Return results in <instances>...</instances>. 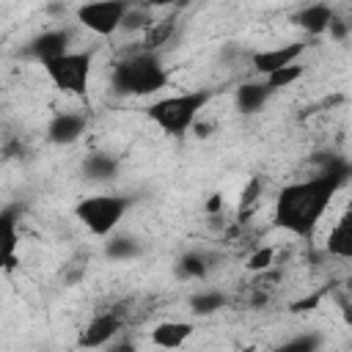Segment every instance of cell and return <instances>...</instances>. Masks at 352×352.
Returning <instances> with one entry per match:
<instances>
[{"instance_id": "15", "label": "cell", "mask_w": 352, "mask_h": 352, "mask_svg": "<svg viewBox=\"0 0 352 352\" xmlns=\"http://www.w3.org/2000/svg\"><path fill=\"white\" fill-rule=\"evenodd\" d=\"M0 226H3V270H14L16 267V209L14 206H6L3 214H0Z\"/></svg>"}, {"instance_id": "30", "label": "cell", "mask_w": 352, "mask_h": 352, "mask_svg": "<svg viewBox=\"0 0 352 352\" xmlns=\"http://www.w3.org/2000/svg\"><path fill=\"white\" fill-rule=\"evenodd\" d=\"M154 6H170V3H176V0H151Z\"/></svg>"}, {"instance_id": "23", "label": "cell", "mask_w": 352, "mask_h": 352, "mask_svg": "<svg viewBox=\"0 0 352 352\" xmlns=\"http://www.w3.org/2000/svg\"><path fill=\"white\" fill-rule=\"evenodd\" d=\"M151 25H154V19L148 16V11L129 8L126 16H124V22H121V30H138V28H151Z\"/></svg>"}, {"instance_id": "10", "label": "cell", "mask_w": 352, "mask_h": 352, "mask_svg": "<svg viewBox=\"0 0 352 352\" xmlns=\"http://www.w3.org/2000/svg\"><path fill=\"white\" fill-rule=\"evenodd\" d=\"M69 41H72V33L63 30V28L44 30L28 44V55H33L38 63H47V60H55V58L66 55L69 52Z\"/></svg>"}, {"instance_id": "2", "label": "cell", "mask_w": 352, "mask_h": 352, "mask_svg": "<svg viewBox=\"0 0 352 352\" xmlns=\"http://www.w3.org/2000/svg\"><path fill=\"white\" fill-rule=\"evenodd\" d=\"M170 74L160 58V52L140 50L124 60H118L110 72V88L116 96H148L168 85Z\"/></svg>"}, {"instance_id": "11", "label": "cell", "mask_w": 352, "mask_h": 352, "mask_svg": "<svg viewBox=\"0 0 352 352\" xmlns=\"http://www.w3.org/2000/svg\"><path fill=\"white\" fill-rule=\"evenodd\" d=\"M324 250L333 258H346V261L352 258V204L341 212V217L330 228V234L324 239Z\"/></svg>"}, {"instance_id": "29", "label": "cell", "mask_w": 352, "mask_h": 352, "mask_svg": "<svg viewBox=\"0 0 352 352\" xmlns=\"http://www.w3.org/2000/svg\"><path fill=\"white\" fill-rule=\"evenodd\" d=\"M341 311H344V322H346V324H352V305H344Z\"/></svg>"}, {"instance_id": "4", "label": "cell", "mask_w": 352, "mask_h": 352, "mask_svg": "<svg viewBox=\"0 0 352 352\" xmlns=\"http://www.w3.org/2000/svg\"><path fill=\"white\" fill-rule=\"evenodd\" d=\"M132 206V198L126 195H88L74 206V217L94 234V236H107L121 217L126 214V209Z\"/></svg>"}, {"instance_id": "18", "label": "cell", "mask_w": 352, "mask_h": 352, "mask_svg": "<svg viewBox=\"0 0 352 352\" xmlns=\"http://www.w3.org/2000/svg\"><path fill=\"white\" fill-rule=\"evenodd\" d=\"M176 272H179L182 278L204 280V278L209 275V258H206L204 253H198V250H187V253L179 258V264H176Z\"/></svg>"}, {"instance_id": "13", "label": "cell", "mask_w": 352, "mask_h": 352, "mask_svg": "<svg viewBox=\"0 0 352 352\" xmlns=\"http://www.w3.org/2000/svg\"><path fill=\"white\" fill-rule=\"evenodd\" d=\"M333 19H336V14H333V8L327 3H311V6H305V8H300L294 14V25L302 28L308 36L327 33V28H330Z\"/></svg>"}, {"instance_id": "9", "label": "cell", "mask_w": 352, "mask_h": 352, "mask_svg": "<svg viewBox=\"0 0 352 352\" xmlns=\"http://www.w3.org/2000/svg\"><path fill=\"white\" fill-rule=\"evenodd\" d=\"M85 126H88V118L80 113H55L47 124V138L55 146H72L82 138Z\"/></svg>"}, {"instance_id": "19", "label": "cell", "mask_w": 352, "mask_h": 352, "mask_svg": "<svg viewBox=\"0 0 352 352\" xmlns=\"http://www.w3.org/2000/svg\"><path fill=\"white\" fill-rule=\"evenodd\" d=\"M223 305H226V294H220V292H198L190 297V308L195 316H212Z\"/></svg>"}, {"instance_id": "21", "label": "cell", "mask_w": 352, "mask_h": 352, "mask_svg": "<svg viewBox=\"0 0 352 352\" xmlns=\"http://www.w3.org/2000/svg\"><path fill=\"white\" fill-rule=\"evenodd\" d=\"M302 77V66H297V63H289V66H283V69H275V72H270L264 80L270 82V88L272 91H280V88H289L292 82H297Z\"/></svg>"}, {"instance_id": "28", "label": "cell", "mask_w": 352, "mask_h": 352, "mask_svg": "<svg viewBox=\"0 0 352 352\" xmlns=\"http://www.w3.org/2000/svg\"><path fill=\"white\" fill-rule=\"evenodd\" d=\"M217 209H223V195H209V201H206V212L214 214Z\"/></svg>"}, {"instance_id": "5", "label": "cell", "mask_w": 352, "mask_h": 352, "mask_svg": "<svg viewBox=\"0 0 352 352\" xmlns=\"http://www.w3.org/2000/svg\"><path fill=\"white\" fill-rule=\"evenodd\" d=\"M41 66L58 91L72 94V96H82L88 91V80H91V69H94V52L91 50L72 52L69 50L66 55L47 60Z\"/></svg>"}, {"instance_id": "17", "label": "cell", "mask_w": 352, "mask_h": 352, "mask_svg": "<svg viewBox=\"0 0 352 352\" xmlns=\"http://www.w3.org/2000/svg\"><path fill=\"white\" fill-rule=\"evenodd\" d=\"M143 253V245L135 236H110V242L104 245V256L110 261H132Z\"/></svg>"}, {"instance_id": "8", "label": "cell", "mask_w": 352, "mask_h": 352, "mask_svg": "<svg viewBox=\"0 0 352 352\" xmlns=\"http://www.w3.org/2000/svg\"><path fill=\"white\" fill-rule=\"evenodd\" d=\"M302 52H305V41H292V44H280L275 50H258V52H253L250 55V63H253V69L261 77H267L275 69H283L289 63H297V58Z\"/></svg>"}, {"instance_id": "12", "label": "cell", "mask_w": 352, "mask_h": 352, "mask_svg": "<svg viewBox=\"0 0 352 352\" xmlns=\"http://www.w3.org/2000/svg\"><path fill=\"white\" fill-rule=\"evenodd\" d=\"M272 88L267 80H258V82H242L236 91H234V104L242 116H253L258 113L270 99H272Z\"/></svg>"}, {"instance_id": "20", "label": "cell", "mask_w": 352, "mask_h": 352, "mask_svg": "<svg viewBox=\"0 0 352 352\" xmlns=\"http://www.w3.org/2000/svg\"><path fill=\"white\" fill-rule=\"evenodd\" d=\"M173 28H176V22L168 16V19H160V22H154L151 28H148V33H146V41H143V50H151V52H157L170 36H173Z\"/></svg>"}, {"instance_id": "27", "label": "cell", "mask_w": 352, "mask_h": 352, "mask_svg": "<svg viewBox=\"0 0 352 352\" xmlns=\"http://www.w3.org/2000/svg\"><path fill=\"white\" fill-rule=\"evenodd\" d=\"M256 195H258V179H250L248 190L242 192V201H239V206H248V204H253V201H256Z\"/></svg>"}, {"instance_id": "26", "label": "cell", "mask_w": 352, "mask_h": 352, "mask_svg": "<svg viewBox=\"0 0 352 352\" xmlns=\"http://www.w3.org/2000/svg\"><path fill=\"white\" fill-rule=\"evenodd\" d=\"M327 33H330V38H333V41H344V38H346V33H349V25H346L344 19H338V16H336V19L330 22Z\"/></svg>"}, {"instance_id": "22", "label": "cell", "mask_w": 352, "mask_h": 352, "mask_svg": "<svg viewBox=\"0 0 352 352\" xmlns=\"http://www.w3.org/2000/svg\"><path fill=\"white\" fill-rule=\"evenodd\" d=\"M272 264H275V248H258L256 253H250V258H248L245 267L250 272H267Z\"/></svg>"}, {"instance_id": "14", "label": "cell", "mask_w": 352, "mask_h": 352, "mask_svg": "<svg viewBox=\"0 0 352 352\" xmlns=\"http://www.w3.org/2000/svg\"><path fill=\"white\" fill-rule=\"evenodd\" d=\"M195 333V324L192 322H160L154 330H151V344L154 346H162V349H179L187 344V338Z\"/></svg>"}, {"instance_id": "7", "label": "cell", "mask_w": 352, "mask_h": 352, "mask_svg": "<svg viewBox=\"0 0 352 352\" xmlns=\"http://www.w3.org/2000/svg\"><path fill=\"white\" fill-rule=\"evenodd\" d=\"M121 330V316L118 311H102L96 314L82 330H80V338H77V346L82 349H94V346H104L113 341V336Z\"/></svg>"}, {"instance_id": "16", "label": "cell", "mask_w": 352, "mask_h": 352, "mask_svg": "<svg viewBox=\"0 0 352 352\" xmlns=\"http://www.w3.org/2000/svg\"><path fill=\"white\" fill-rule=\"evenodd\" d=\"M82 173L91 179V182H107L118 173V160L110 157V154H88L85 162H82Z\"/></svg>"}, {"instance_id": "25", "label": "cell", "mask_w": 352, "mask_h": 352, "mask_svg": "<svg viewBox=\"0 0 352 352\" xmlns=\"http://www.w3.org/2000/svg\"><path fill=\"white\" fill-rule=\"evenodd\" d=\"M316 346H322V338L314 336V333H302V336L283 344V349H316Z\"/></svg>"}, {"instance_id": "24", "label": "cell", "mask_w": 352, "mask_h": 352, "mask_svg": "<svg viewBox=\"0 0 352 352\" xmlns=\"http://www.w3.org/2000/svg\"><path fill=\"white\" fill-rule=\"evenodd\" d=\"M322 300H324V292H314V294H305V297L294 300V302L289 305V311H292V314H311V311L319 308Z\"/></svg>"}, {"instance_id": "3", "label": "cell", "mask_w": 352, "mask_h": 352, "mask_svg": "<svg viewBox=\"0 0 352 352\" xmlns=\"http://www.w3.org/2000/svg\"><path fill=\"white\" fill-rule=\"evenodd\" d=\"M212 91L209 88H198V91H182L173 96H162L157 102H151L146 107L148 121H154L165 135H184L201 116V110L209 104Z\"/></svg>"}, {"instance_id": "1", "label": "cell", "mask_w": 352, "mask_h": 352, "mask_svg": "<svg viewBox=\"0 0 352 352\" xmlns=\"http://www.w3.org/2000/svg\"><path fill=\"white\" fill-rule=\"evenodd\" d=\"M349 179H352V165L346 160L341 157L324 160L319 173H314L311 179L292 182L278 192L275 212H272L275 226L294 236L311 239L319 220L330 209L333 198Z\"/></svg>"}, {"instance_id": "6", "label": "cell", "mask_w": 352, "mask_h": 352, "mask_svg": "<svg viewBox=\"0 0 352 352\" xmlns=\"http://www.w3.org/2000/svg\"><path fill=\"white\" fill-rule=\"evenodd\" d=\"M129 8V0H88L77 8V22L96 36H113Z\"/></svg>"}]
</instances>
